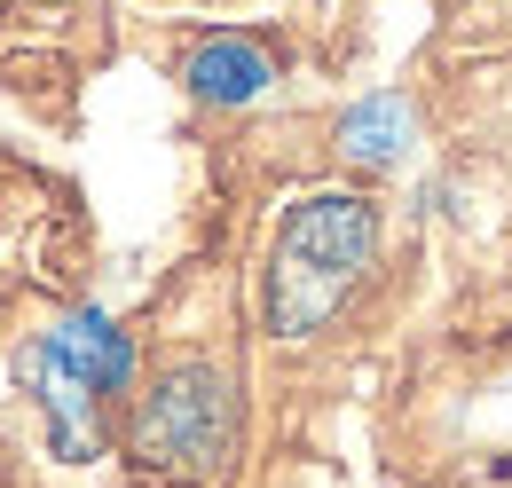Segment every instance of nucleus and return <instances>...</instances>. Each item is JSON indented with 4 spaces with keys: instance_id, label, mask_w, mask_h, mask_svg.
<instances>
[{
    "instance_id": "1",
    "label": "nucleus",
    "mask_w": 512,
    "mask_h": 488,
    "mask_svg": "<svg viewBox=\"0 0 512 488\" xmlns=\"http://www.w3.org/2000/svg\"><path fill=\"white\" fill-rule=\"evenodd\" d=\"M371 268H379V205L363 189H308L268 244V276H260L268 339H316Z\"/></svg>"
},
{
    "instance_id": "2",
    "label": "nucleus",
    "mask_w": 512,
    "mask_h": 488,
    "mask_svg": "<svg viewBox=\"0 0 512 488\" xmlns=\"http://www.w3.org/2000/svg\"><path fill=\"white\" fill-rule=\"evenodd\" d=\"M245 449V394L237 370L213 355H174L150 370V386L127 410V457L166 481H221Z\"/></svg>"
},
{
    "instance_id": "3",
    "label": "nucleus",
    "mask_w": 512,
    "mask_h": 488,
    "mask_svg": "<svg viewBox=\"0 0 512 488\" xmlns=\"http://www.w3.org/2000/svg\"><path fill=\"white\" fill-rule=\"evenodd\" d=\"M16 378L32 386V402H40V418H48V449H56L64 465H95V457H103V394L79 386L48 347H24Z\"/></svg>"
},
{
    "instance_id": "4",
    "label": "nucleus",
    "mask_w": 512,
    "mask_h": 488,
    "mask_svg": "<svg viewBox=\"0 0 512 488\" xmlns=\"http://www.w3.org/2000/svg\"><path fill=\"white\" fill-rule=\"evenodd\" d=\"M56 363L79 378V386H95L103 402L111 394H134V378H142V355H134V339L103 315V307H79V315H64L48 339H40Z\"/></svg>"
},
{
    "instance_id": "5",
    "label": "nucleus",
    "mask_w": 512,
    "mask_h": 488,
    "mask_svg": "<svg viewBox=\"0 0 512 488\" xmlns=\"http://www.w3.org/2000/svg\"><path fill=\"white\" fill-rule=\"evenodd\" d=\"M182 87L197 103H213V111H245V103H260L276 87V56L260 40H245V32H213V40H197L182 56Z\"/></svg>"
},
{
    "instance_id": "6",
    "label": "nucleus",
    "mask_w": 512,
    "mask_h": 488,
    "mask_svg": "<svg viewBox=\"0 0 512 488\" xmlns=\"http://www.w3.org/2000/svg\"><path fill=\"white\" fill-rule=\"evenodd\" d=\"M410 134H418V111L402 95H363L339 111V158L347 166H402Z\"/></svg>"
}]
</instances>
